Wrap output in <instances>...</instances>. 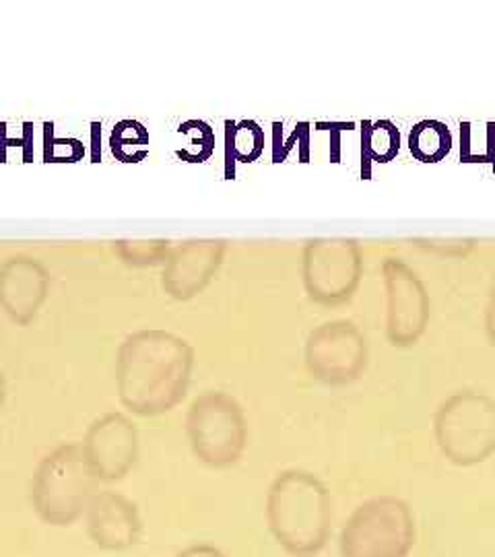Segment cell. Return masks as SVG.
<instances>
[{"label": "cell", "mask_w": 495, "mask_h": 557, "mask_svg": "<svg viewBox=\"0 0 495 557\" xmlns=\"http://www.w3.org/2000/svg\"><path fill=\"white\" fill-rule=\"evenodd\" d=\"M193 370L190 347L168 335H143L122 347L120 397L143 416L170 411L184 397Z\"/></svg>", "instance_id": "6da1fadb"}, {"label": "cell", "mask_w": 495, "mask_h": 557, "mask_svg": "<svg viewBox=\"0 0 495 557\" xmlns=\"http://www.w3.org/2000/svg\"><path fill=\"white\" fill-rule=\"evenodd\" d=\"M264 515L279 547L292 557H317L331 537V494L308 471L281 473L269 487Z\"/></svg>", "instance_id": "7a4b0ae2"}, {"label": "cell", "mask_w": 495, "mask_h": 557, "mask_svg": "<svg viewBox=\"0 0 495 557\" xmlns=\"http://www.w3.org/2000/svg\"><path fill=\"white\" fill-rule=\"evenodd\" d=\"M96 481L89 462L77 448H60L38 467L29 499L34 512L50 527H71L79 520L96 496Z\"/></svg>", "instance_id": "3957f363"}, {"label": "cell", "mask_w": 495, "mask_h": 557, "mask_svg": "<svg viewBox=\"0 0 495 557\" xmlns=\"http://www.w3.org/2000/svg\"><path fill=\"white\" fill-rule=\"evenodd\" d=\"M416 545V517L395 496L363 502L341 533V557H409Z\"/></svg>", "instance_id": "277c9868"}, {"label": "cell", "mask_w": 495, "mask_h": 557, "mask_svg": "<svg viewBox=\"0 0 495 557\" xmlns=\"http://www.w3.org/2000/svg\"><path fill=\"white\" fill-rule=\"evenodd\" d=\"M442 455L458 467H473L495 453V403L490 397L460 391L446 398L434 419Z\"/></svg>", "instance_id": "5b68a950"}, {"label": "cell", "mask_w": 495, "mask_h": 557, "mask_svg": "<svg viewBox=\"0 0 495 557\" xmlns=\"http://www.w3.org/2000/svg\"><path fill=\"white\" fill-rule=\"evenodd\" d=\"M188 438L200 462L225 469L246 448V419L238 403L223 393L198 397L188 413Z\"/></svg>", "instance_id": "8992f818"}, {"label": "cell", "mask_w": 495, "mask_h": 557, "mask_svg": "<svg viewBox=\"0 0 495 557\" xmlns=\"http://www.w3.org/2000/svg\"><path fill=\"white\" fill-rule=\"evenodd\" d=\"M306 363L314 379L329 386H347L368 368V345L354 322H329L306 345Z\"/></svg>", "instance_id": "52a82bcc"}, {"label": "cell", "mask_w": 495, "mask_h": 557, "mask_svg": "<svg viewBox=\"0 0 495 557\" xmlns=\"http://www.w3.org/2000/svg\"><path fill=\"white\" fill-rule=\"evenodd\" d=\"M388 285V326L386 333L395 347H411L425 333L430 320V299L416 271L403 260L384 264Z\"/></svg>", "instance_id": "ba28073f"}, {"label": "cell", "mask_w": 495, "mask_h": 557, "mask_svg": "<svg viewBox=\"0 0 495 557\" xmlns=\"http://www.w3.org/2000/svg\"><path fill=\"white\" fill-rule=\"evenodd\" d=\"M87 535L103 552H126L143 535V520L135 502L116 492L96 494L85 512Z\"/></svg>", "instance_id": "9c48e42d"}, {"label": "cell", "mask_w": 495, "mask_h": 557, "mask_svg": "<svg viewBox=\"0 0 495 557\" xmlns=\"http://www.w3.org/2000/svg\"><path fill=\"white\" fill-rule=\"evenodd\" d=\"M85 458L101 481L122 479L137 458V432L120 416L101 419L89 432Z\"/></svg>", "instance_id": "30bf717a"}, {"label": "cell", "mask_w": 495, "mask_h": 557, "mask_svg": "<svg viewBox=\"0 0 495 557\" xmlns=\"http://www.w3.org/2000/svg\"><path fill=\"white\" fill-rule=\"evenodd\" d=\"M453 147V135L448 126L440 120H421L417 122L409 135V149L417 160L436 163L448 156Z\"/></svg>", "instance_id": "8fae6325"}, {"label": "cell", "mask_w": 495, "mask_h": 557, "mask_svg": "<svg viewBox=\"0 0 495 557\" xmlns=\"http://www.w3.org/2000/svg\"><path fill=\"white\" fill-rule=\"evenodd\" d=\"M361 149L370 153V158L380 163L393 160L400 149L398 128L391 120L361 122Z\"/></svg>", "instance_id": "7c38bea8"}, {"label": "cell", "mask_w": 495, "mask_h": 557, "mask_svg": "<svg viewBox=\"0 0 495 557\" xmlns=\"http://www.w3.org/2000/svg\"><path fill=\"white\" fill-rule=\"evenodd\" d=\"M232 139H234V151L239 161L257 160L262 151L264 137H262L260 126L252 120H246L238 124V128H234V133H232Z\"/></svg>", "instance_id": "4fadbf2b"}, {"label": "cell", "mask_w": 495, "mask_h": 557, "mask_svg": "<svg viewBox=\"0 0 495 557\" xmlns=\"http://www.w3.org/2000/svg\"><path fill=\"white\" fill-rule=\"evenodd\" d=\"M176 557H225L223 556V552L218 549L215 545H211V543H195V545H190V547H186V549H182L178 556Z\"/></svg>", "instance_id": "5bb4252c"}, {"label": "cell", "mask_w": 495, "mask_h": 557, "mask_svg": "<svg viewBox=\"0 0 495 557\" xmlns=\"http://www.w3.org/2000/svg\"><path fill=\"white\" fill-rule=\"evenodd\" d=\"M460 137H462L460 158L467 163L469 158H471V124H469V122H462V124H460Z\"/></svg>", "instance_id": "9a60e30c"}, {"label": "cell", "mask_w": 495, "mask_h": 557, "mask_svg": "<svg viewBox=\"0 0 495 557\" xmlns=\"http://www.w3.org/2000/svg\"><path fill=\"white\" fill-rule=\"evenodd\" d=\"M318 131H354L356 122H318Z\"/></svg>", "instance_id": "2e32d148"}, {"label": "cell", "mask_w": 495, "mask_h": 557, "mask_svg": "<svg viewBox=\"0 0 495 557\" xmlns=\"http://www.w3.org/2000/svg\"><path fill=\"white\" fill-rule=\"evenodd\" d=\"M372 158H370V153L368 151H363L361 149V178L370 180L372 178Z\"/></svg>", "instance_id": "e0dca14e"}, {"label": "cell", "mask_w": 495, "mask_h": 557, "mask_svg": "<svg viewBox=\"0 0 495 557\" xmlns=\"http://www.w3.org/2000/svg\"><path fill=\"white\" fill-rule=\"evenodd\" d=\"M331 139H333V163H338V143H341V133L331 131Z\"/></svg>", "instance_id": "ac0fdd59"}, {"label": "cell", "mask_w": 495, "mask_h": 557, "mask_svg": "<svg viewBox=\"0 0 495 557\" xmlns=\"http://www.w3.org/2000/svg\"><path fill=\"white\" fill-rule=\"evenodd\" d=\"M2 397H4V382H2V374H0V405H2Z\"/></svg>", "instance_id": "d6986e66"}]
</instances>
